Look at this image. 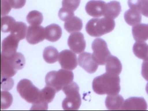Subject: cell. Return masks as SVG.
I'll list each match as a JSON object with an SVG mask.
<instances>
[{
    "mask_svg": "<svg viewBox=\"0 0 148 111\" xmlns=\"http://www.w3.org/2000/svg\"><path fill=\"white\" fill-rule=\"evenodd\" d=\"M74 12L68 10L64 8H62L59 10L58 12V16L60 20L64 21H66L69 18L74 16Z\"/></svg>",
    "mask_w": 148,
    "mask_h": 111,
    "instance_id": "30",
    "label": "cell"
},
{
    "mask_svg": "<svg viewBox=\"0 0 148 111\" xmlns=\"http://www.w3.org/2000/svg\"><path fill=\"white\" fill-rule=\"evenodd\" d=\"M147 102L143 97H132L124 101L121 110L125 111H146L147 110Z\"/></svg>",
    "mask_w": 148,
    "mask_h": 111,
    "instance_id": "12",
    "label": "cell"
},
{
    "mask_svg": "<svg viewBox=\"0 0 148 111\" xmlns=\"http://www.w3.org/2000/svg\"><path fill=\"white\" fill-rule=\"evenodd\" d=\"M134 39L136 42H145L148 40V25L138 24L132 28Z\"/></svg>",
    "mask_w": 148,
    "mask_h": 111,
    "instance_id": "16",
    "label": "cell"
},
{
    "mask_svg": "<svg viewBox=\"0 0 148 111\" xmlns=\"http://www.w3.org/2000/svg\"><path fill=\"white\" fill-rule=\"evenodd\" d=\"M20 40L11 34L3 39L1 43V55L8 57L17 52Z\"/></svg>",
    "mask_w": 148,
    "mask_h": 111,
    "instance_id": "14",
    "label": "cell"
},
{
    "mask_svg": "<svg viewBox=\"0 0 148 111\" xmlns=\"http://www.w3.org/2000/svg\"><path fill=\"white\" fill-rule=\"evenodd\" d=\"M74 77L73 72L62 69L48 73L45 76V82L46 86L53 88L58 92L73 82Z\"/></svg>",
    "mask_w": 148,
    "mask_h": 111,
    "instance_id": "3",
    "label": "cell"
},
{
    "mask_svg": "<svg viewBox=\"0 0 148 111\" xmlns=\"http://www.w3.org/2000/svg\"><path fill=\"white\" fill-rule=\"evenodd\" d=\"M140 12L143 16L148 18V0H142Z\"/></svg>",
    "mask_w": 148,
    "mask_h": 111,
    "instance_id": "36",
    "label": "cell"
},
{
    "mask_svg": "<svg viewBox=\"0 0 148 111\" xmlns=\"http://www.w3.org/2000/svg\"><path fill=\"white\" fill-rule=\"evenodd\" d=\"M58 61L62 68L69 71L75 69L77 66V58L73 51L65 50L59 55Z\"/></svg>",
    "mask_w": 148,
    "mask_h": 111,
    "instance_id": "8",
    "label": "cell"
},
{
    "mask_svg": "<svg viewBox=\"0 0 148 111\" xmlns=\"http://www.w3.org/2000/svg\"><path fill=\"white\" fill-rule=\"evenodd\" d=\"M69 48L76 54H80L85 50L86 43L84 35L81 32H73L68 39Z\"/></svg>",
    "mask_w": 148,
    "mask_h": 111,
    "instance_id": "9",
    "label": "cell"
},
{
    "mask_svg": "<svg viewBox=\"0 0 148 111\" xmlns=\"http://www.w3.org/2000/svg\"><path fill=\"white\" fill-rule=\"evenodd\" d=\"M146 92H147V94H148V82L147 83V84H146Z\"/></svg>",
    "mask_w": 148,
    "mask_h": 111,
    "instance_id": "38",
    "label": "cell"
},
{
    "mask_svg": "<svg viewBox=\"0 0 148 111\" xmlns=\"http://www.w3.org/2000/svg\"><path fill=\"white\" fill-rule=\"evenodd\" d=\"M14 86V81L11 78L1 77V88L5 90L12 89Z\"/></svg>",
    "mask_w": 148,
    "mask_h": 111,
    "instance_id": "31",
    "label": "cell"
},
{
    "mask_svg": "<svg viewBox=\"0 0 148 111\" xmlns=\"http://www.w3.org/2000/svg\"><path fill=\"white\" fill-rule=\"evenodd\" d=\"M45 38V29L41 25H30L27 30L26 39L32 45L38 44Z\"/></svg>",
    "mask_w": 148,
    "mask_h": 111,
    "instance_id": "11",
    "label": "cell"
},
{
    "mask_svg": "<svg viewBox=\"0 0 148 111\" xmlns=\"http://www.w3.org/2000/svg\"><path fill=\"white\" fill-rule=\"evenodd\" d=\"M81 0H62V8L74 12L80 5Z\"/></svg>",
    "mask_w": 148,
    "mask_h": 111,
    "instance_id": "29",
    "label": "cell"
},
{
    "mask_svg": "<svg viewBox=\"0 0 148 111\" xmlns=\"http://www.w3.org/2000/svg\"><path fill=\"white\" fill-rule=\"evenodd\" d=\"M124 18L127 24L131 26L138 24L142 21L140 12L132 9H129L125 12Z\"/></svg>",
    "mask_w": 148,
    "mask_h": 111,
    "instance_id": "22",
    "label": "cell"
},
{
    "mask_svg": "<svg viewBox=\"0 0 148 111\" xmlns=\"http://www.w3.org/2000/svg\"><path fill=\"white\" fill-rule=\"evenodd\" d=\"M124 103V98L119 95H108L105 100L106 106L109 110H121Z\"/></svg>",
    "mask_w": 148,
    "mask_h": 111,
    "instance_id": "18",
    "label": "cell"
},
{
    "mask_svg": "<svg viewBox=\"0 0 148 111\" xmlns=\"http://www.w3.org/2000/svg\"><path fill=\"white\" fill-rule=\"evenodd\" d=\"M133 52L137 58L148 61V45L144 42H136L133 46Z\"/></svg>",
    "mask_w": 148,
    "mask_h": 111,
    "instance_id": "21",
    "label": "cell"
},
{
    "mask_svg": "<svg viewBox=\"0 0 148 111\" xmlns=\"http://www.w3.org/2000/svg\"><path fill=\"white\" fill-rule=\"evenodd\" d=\"M1 109L8 108L13 102L12 95L8 91H1Z\"/></svg>",
    "mask_w": 148,
    "mask_h": 111,
    "instance_id": "28",
    "label": "cell"
},
{
    "mask_svg": "<svg viewBox=\"0 0 148 111\" xmlns=\"http://www.w3.org/2000/svg\"><path fill=\"white\" fill-rule=\"evenodd\" d=\"M25 58L22 54L16 52L10 56L1 55V77L11 78L25 64Z\"/></svg>",
    "mask_w": 148,
    "mask_h": 111,
    "instance_id": "2",
    "label": "cell"
},
{
    "mask_svg": "<svg viewBox=\"0 0 148 111\" xmlns=\"http://www.w3.org/2000/svg\"><path fill=\"white\" fill-rule=\"evenodd\" d=\"M106 70L110 75H119L122 70L121 62L118 58L111 55L106 61Z\"/></svg>",
    "mask_w": 148,
    "mask_h": 111,
    "instance_id": "15",
    "label": "cell"
},
{
    "mask_svg": "<svg viewBox=\"0 0 148 111\" xmlns=\"http://www.w3.org/2000/svg\"><path fill=\"white\" fill-rule=\"evenodd\" d=\"M120 83L119 75H112L106 72L94 78L92 89L98 95H118L121 89Z\"/></svg>",
    "mask_w": 148,
    "mask_h": 111,
    "instance_id": "1",
    "label": "cell"
},
{
    "mask_svg": "<svg viewBox=\"0 0 148 111\" xmlns=\"http://www.w3.org/2000/svg\"><path fill=\"white\" fill-rule=\"evenodd\" d=\"M78 61L79 66L89 74L95 72L98 68L99 64L91 53L83 52L79 56Z\"/></svg>",
    "mask_w": 148,
    "mask_h": 111,
    "instance_id": "10",
    "label": "cell"
},
{
    "mask_svg": "<svg viewBox=\"0 0 148 111\" xmlns=\"http://www.w3.org/2000/svg\"><path fill=\"white\" fill-rule=\"evenodd\" d=\"M141 1L142 0H128V4L130 9L140 12Z\"/></svg>",
    "mask_w": 148,
    "mask_h": 111,
    "instance_id": "35",
    "label": "cell"
},
{
    "mask_svg": "<svg viewBox=\"0 0 148 111\" xmlns=\"http://www.w3.org/2000/svg\"><path fill=\"white\" fill-rule=\"evenodd\" d=\"M11 8V6L8 0H1V16L8 14Z\"/></svg>",
    "mask_w": 148,
    "mask_h": 111,
    "instance_id": "33",
    "label": "cell"
},
{
    "mask_svg": "<svg viewBox=\"0 0 148 111\" xmlns=\"http://www.w3.org/2000/svg\"><path fill=\"white\" fill-rule=\"evenodd\" d=\"M121 12V6L119 1H111L106 3L104 16L105 17L115 19Z\"/></svg>",
    "mask_w": 148,
    "mask_h": 111,
    "instance_id": "19",
    "label": "cell"
},
{
    "mask_svg": "<svg viewBox=\"0 0 148 111\" xmlns=\"http://www.w3.org/2000/svg\"><path fill=\"white\" fill-rule=\"evenodd\" d=\"M27 25L23 22H16L11 31V34L18 40L24 39L27 35Z\"/></svg>",
    "mask_w": 148,
    "mask_h": 111,
    "instance_id": "23",
    "label": "cell"
},
{
    "mask_svg": "<svg viewBox=\"0 0 148 111\" xmlns=\"http://www.w3.org/2000/svg\"><path fill=\"white\" fill-rule=\"evenodd\" d=\"M48 108V103L38 99V101L32 104L31 110H47Z\"/></svg>",
    "mask_w": 148,
    "mask_h": 111,
    "instance_id": "32",
    "label": "cell"
},
{
    "mask_svg": "<svg viewBox=\"0 0 148 111\" xmlns=\"http://www.w3.org/2000/svg\"><path fill=\"white\" fill-rule=\"evenodd\" d=\"M64 27L69 33L80 31L83 27L82 20L77 16H73L65 21Z\"/></svg>",
    "mask_w": 148,
    "mask_h": 111,
    "instance_id": "20",
    "label": "cell"
},
{
    "mask_svg": "<svg viewBox=\"0 0 148 111\" xmlns=\"http://www.w3.org/2000/svg\"><path fill=\"white\" fill-rule=\"evenodd\" d=\"M1 31L3 32H11L16 21L11 16H5L1 18Z\"/></svg>",
    "mask_w": 148,
    "mask_h": 111,
    "instance_id": "27",
    "label": "cell"
},
{
    "mask_svg": "<svg viewBox=\"0 0 148 111\" xmlns=\"http://www.w3.org/2000/svg\"><path fill=\"white\" fill-rule=\"evenodd\" d=\"M12 8L20 9L25 5L26 0H8Z\"/></svg>",
    "mask_w": 148,
    "mask_h": 111,
    "instance_id": "34",
    "label": "cell"
},
{
    "mask_svg": "<svg viewBox=\"0 0 148 111\" xmlns=\"http://www.w3.org/2000/svg\"><path fill=\"white\" fill-rule=\"evenodd\" d=\"M62 35V30L58 25L52 24L45 28V39L52 42L58 40Z\"/></svg>",
    "mask_w": 148,
    "mask_h": 111,
    "instance_id": "17",
    "label": "cell"
},
{
    "mask_svg": "<svg viewBox=\"0 0 148 111\" xmlns=\"http://www.w3.org/2000/svg\"><path fill=\"white\" fill-rule=\"evenodd\" d=\"M141 74L143 78L148 81V61H144L143 62Z\"/></svg>",
    "mask_w": 148,
    "mask_h": 111,
    "instance_id": "37",
    "label": "cell"
},
{
    "mask_svg": "<svg viewBox=\"0 0 148 111\" xmlns=\"http://www.w3.org/2000/svg\"><path fill=\"white\" fill-rule=\"evenodd\" d=\"M66 97L62 102V108L67 111L78 110L82 103L79 87L77 83L72 82L62 89Z\"/></svg>",
    "mask_w": 148,
    "mask_h": 111,
    "instance_id": "5",
    "label": "cell"
},
{
    "mask_svg": "<svg viewBox=\"0 0 148 111\" xmlns=\"http://www.w3.org/2000/svg\"><path fill=\"white\" fill-rule=\"evenodd\" d=\"M17 90L20 96L28 103L34 104L39 99L40 91L28 79L21 80L18 83Z\"/></svg>",
    "mask_w": 148,
    "mask_h": 111,
    "instance_id": "6",
    "label": "cell"
},
{
    "mask_svg": "<svg viewBox=\"0 0 148 111\" xmlns=\"http://www.w3.org/2000/svg\"><path fill=\"white\" fill-rule=\"evenodd\" d=\"M43 15L40 12L32 10L28 14L27 17V22L32 25H38L43 21Z\"/></svg>",
    "mask_w": 148,
    "mask_h": 111,
    "instance_id": "26",
    "label": "cell"
},
{
    "mask_svg": "<svg viewBox=\"0 0 148 111\" xmlns=\"http://www.w3.org/2000/svg\"><path fill=\"white\" fill-rule=\"evenodd\" d=\"M56 92L53 88L46 86L40 92L39 99L47 103H51L54 98Z\"/></svg>",
    "mask_w": 148,
    "mask_h": 111,
    "instance_id": "25",
    "label": "cell"
},
{
    "mask_svg": "<svg viewBox=\"0 0 148 111\" xmlns=\"http://www.w3.org/2000/svg\"><path fill=\"white\" fill-rule=\"evenodd\" d=\"M44 60L48 64H54L58 61L59 53L57 49L53 46H48L44 49L43 51Z\"/></svg>",
    "mask_w": 148,
    "mask_h": 111,
    "instance_id": "24",
    "label": "cell"
},
{
    "mask_svg": "<svg viewBox=\"0 0 148 111\" xmlns=\"http://www.w3.org/2000/svg\"><path fill=\"white\" fill-rule=\"evenodd\" d=\"M92 49L93 51L92 55L97 64L100 65H105L111 55L106 42L102 38H96L92 42Z\"/></svg>",
    "mask_w": 148,
    "mask_h": 111,
    "instance_id": "7",
    "label": "cell"
},
{
    "mask_svg": "<svg viewBox=\"0 0 148 111\" xmlns=\"http://www.w3.org/2000/svg\"><path fill=\"white\" fill-rule=\"evenodd\" d=\"M115 26V21L112 18H93L88 21L86 25V31L90 36L99 37L112 32Z\"/></svg>",
    "mask_w": 148,
    "mask_h": 111,
    "instance_id": "4",
    "label": "cell"
},
{
    "mask_svg": "<svg viewBox=\"0 0 148 111\" xmlns=\"http://www.w3.org/2000/svg\"><path fill=\"white\" fill-rule=\"evenodd\" d=\"M106 3L101 0H91L85 6L87 14L94 17L104 16Z\"/></svg>",
    "mask_w": 148,
    "mask_h": 111,
    "instance_id": "13",
    "label": "cell"
}]
</instances>
